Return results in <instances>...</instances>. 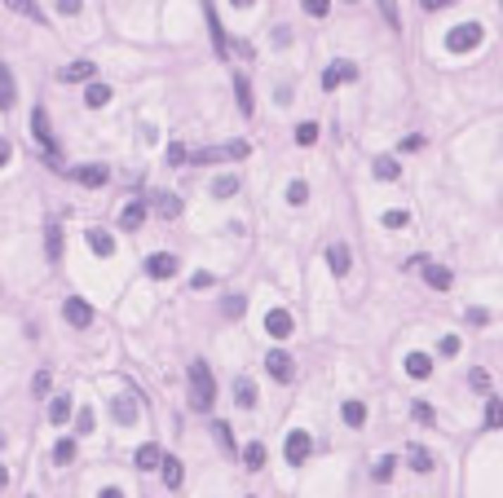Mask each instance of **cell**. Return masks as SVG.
Returning a JSON list of instances; mask_svg holds the SVG:
<instances>
[{
  "mask_svg": "<svg viewBox=\"0 0 503 498\" xmlns=\"http://www.w3.org/2000/svg\"><path fill=\"white\" fill-rule=\"evenodd\" d=\"M155 208H159V217L173 221L177 212H181V198H177V194H155Z\"/></svg>",
  "mask_w": 503,
  "mask_h": 498,
  "instance_id": "obj_30",
  "label": "cell"
},
{
  "mask_svg": "<svg viewBox=\"0 0 503 498\" xmlns=\"http://www.w3.org/2000/svg\"><path fill=\"white\" fill-rule=\"evenodd\" d=\"M437 348H442V357H455V353H459V340H455V336H446Z\"/></svg>",
  "mask_w": 503,
  "mask_h": 498,
  "instance_id": "obj_49",
  "label": "cell"
},
{
  "mask_svg": "<svg viewBox=\"0 0 503 498\" xmlns=\"http://www.w3.org/2000/svg\"><path fill=\"white\" fill-rule=\"evenodd\" d=\"M300 5H305L309 18H327V13H331V0H300Z\"/></svg>",
  "mask_w": 503,
  "mask_h": 498,
  "instance_id": "obj_37",
  "label": "cell"
},
{
  "mask_svg": "<svg viewBox=\"0 0 503 498\" xmlns=\"http://www.w3.org/2000/svg\"><path fill=\"white\" fill-rule=\"evenodd\" d=\"M5 485H9V472H5V468H0V490H5Z\"/></svg>",
  "mask_w": 503,
  "mask_h": 498,
  "instance_id": "obj_58",
  "label": "cell"
},
{
  "mask_svg": "<svg viewBox=\"0 0 503 498\" xmlns=\"http://www.w3.org/2000/svg\"><path fill=\"white\" fill-rule=\"evenodd\" d=\"M58 13H80V0H58Z\"/></svg>",
  "mask_w": 503,
  "mask_h": 498,
  "instance_id": "obj_54",
  "label": "cell"
},
{
  "mask_svg": "<svg viewBox=\"0 0 503 498\" xmlns=\"http://www.w3.org/2000/svg\"><path fill=\"white\" fill-rule=\"evenodd\" d=\"M66 177H75L80 186H89V190H102L106 181H111V172L102 168V163H84V168H71V172H66Z\"/></svg>",
  "mask_w": 503,
  "mask_h": 498,
  "instance_id": "obj_8",
  "label": "cell"
},
{
  "mask_svg": "<svg viewBox=\"0 0 503 498\" xmlns=\"http://www.w3.org/2000/svg\"><path fill=\"white\" fill-rule=\"evenodd\" d=\"M208 36H212L216 58H230V36H225V27H221V18H216V9H212V5H208Z\"/></svg>",
  "mask_w": 503,
  "mask_h": 498,
  "instance_id": "obj_11",
  "label": "cell"
},
{
  "mask_svg": "<svg viewBox=\"0 0 503 498\" xmlns=\"http://www.w3.org/2000/svg\"><path fill=\"white\" fill-rule=\"evenodd\" d=\"M265 331H270L274 340H287L292 331H296V322H292L287 309H270V313H265Z\"/></svg>",
  "mask_w": 503,
  "mask_h": 498,
  "instance_id": "obj_9",
  "label": "cell"
},
{
  "mask_svg": "<svg viewBox=\"0 0 503 498\" xmlns=\"http://www.w3.org/2000/svg\"><path fill=\"white\" fill-rule=\"evenodd\" d=\"M97 498H124V490H115V485H111V490H102Z\"/></svg>",
  "mask_w": 503,
  "mask_h": 498,
  "instance_id": "obj_57",
  "label": "cell"
},
{
  "mask_svg": "<svg viewBox=\"0 0 503 498\" xmlns=\"http://www.w3.org/2000/svg\"><path fill=\"white\" fill-rule=\"evenodd\" d=\"M146 274H150V278H173V274H177V256L155 252V256L146 260Z\"/></svg>",
  "mask_w": 503,
  "mask_h": 498,
  "instance_id": "obj_12",
  "label": "cell"
},
{
  "mask_svg": "<svg viewBox=\"0 0 503 498\" xmlns=\"http://www.w3.org/2000/svg\"><path fill=\"white\" fill-rule=\"evenodd\" d=\"M340 414H344V423H349V428H362V423H366V406H362V402H344Z\"/></svg>",
  "mask_w": 503,
  "mask_h": 498,
  "instance_id": "obj_29",
  "label": "cell"
},
{
  "mask_svg": "<svg viewBox=\"0 0 503 498\" xmlns=\"http://www.w3.org/2000/svg\"><path fill=\"white\" fill-rule=\"evenodd\" d=\"M190 155H186V146H181V141H173V146H168V163H186Z\"/></svg>",
  "mask_w": 503,
  "mask_h": 498,
  "instance_id": "obj_46",
  "label": "cell"
},
{
  "mask_svg": "<svg viewBox=\"0 0 503 498\" xmlns=\"http://www.w3.org/2000/svg\"><path fill=\"white\" fill-rule=\"evenodd\" d=\"M265 371H270V375L278 379V384H287V379L296 375V362H292L287 353H282V348H270V353H265Z\"/></svg>",
  "mask_w": 503,
  "mask_h": 498,
  "instance_id": "obj_6",
  "label": "cell"
},
{
  "mask_svg": "<svg viewBox=\"0 0 503 498\" xmlns=\"http://www.w3.org/2000/svg\"><path fill=\"white\" fill-rule=\"evenodd\" d=\"M31 392H36V397H49V375H44V371H36V379H31Z\"/></svg>",
  "mask_w": 503,
  "mask_h": 498,
  "instance_id": "obj_45",
  "label": "cell"
},
{
  "mask_svg": "<svg viewBox=\"0 0 503 498\" xmlns=\"http://www.w3.org/2000/svg\"><path fill=\"white\" fill-rule=\"evenodd\" d=\"M115 419L120 423H137V392H124V397H115Z\"/></svg>",
  "mask_w": 503,
  "mask_h": 498,
  "instance_id": "obj_17",
  "label": "cell"
},
{
  "mask_svg": "<svg viewBox=\"0 0 503 498\" xmlns=\"http://www.w3.org/2000/svg\"><path fill=\"white\" fill-rule=\"evenodd\" d=\"M142 221H146V203H128L120 212V229H142Z\"/></svg>",
  "mask_w": 503,
  "mask_h": 498,
  "instance_id": "obj_21",
  "label": "cell"
},
{
  "mask_svg": "<svg viewBox=\"0 0 503 498\" xmlns=\"http://www.w3.org/2000/svg\"><path fill=\"white\" fill-rule=\"evenodd\" d=\"M468 322H473V326H485V309H468Z\"/></svg>",
  "mask_w": 503,
  "mask_h": 498,
  "instance_id": "obj_55",
  "label": "cell"
},
{
  "mask_svg": "<svg viewBox=\"0 0 503 498\" xmlns=\"http://www.w3.org/2000/svg\"><path fill=\"white\" fill-rule=\"evenodd\" d=\"M309 450H313L309 433H305V428H292L287 441H282V454H287V463H305V459H309Z\"/></svg>",
  "mask_w": 503,
  "mask_h": 498,
  "instance_id": "obj_5",
  "label": "cell"
},
{
  "mask_svg": "<svg viewBox=\"0 0 503 498\" xmlns=\"http://www.w3.org/2000/svg\"><path fill=\"white\" fill-rule=\"evenodd\" d=\"M380 9H384V18L393 23V31H397V23H402V18H397V5H393V0H380Z\"/></svg>",
  "mask_w": 503,
  "mask_h": 498,
  "instance_id": "obj_48",
  "label": "cell"
},
{
  "mask_svg": "<svg viewBox=\"0 0 503 498\" xmlns=\"http://www.w3.org/2000/svg\"><path fill=\"white\" fill-rule=\"evenodd\" d=\"M485 428H503V402H499V397L485 406Z\"/></svg>",
  "mask_w": 503,
  "mask_h": 498,
  "instance_id": "obj_38",
  "label": "cell"
},
{
  "mask_svg": "<svg viewBox=\"0 0 503 498\" xmlns=\"http://www.w3.org/2000/svg\"><path fill=\"white\" fill-rule=\"evenodd\" d=\"M411 414H415V423H433V419H437V410H433L428 402H415V406H411Z\"/></svg>",
  "mask_w": 503,
  "mask_h": 498,
  "instance_id": "obj_40",
  "label": "cell"
},
{
  "mask_svg": "<svg viewBox=\"0 0 503 498\" xmlns=\"http://www.w3.org/2000/svg\"><path fill=\"white\" fill-rule=\"evenodd\" d=\"M406 454H411L406 463H411V468H415V472H433V454L424 450V445H411V450H406Z\"/></svg>",
  "mask_w": 503,
  "mask_h": 498,
  "instance_id": "obj_27",
  "label": "cell"
},
{
  "mask_svg": "<svg viewBox=\"0 0 503 498\" xmlns=\"http://www.w3.org/2000/svg\"><path fill=\"white\" fill-rule=\"evenodd\" d=\"M349 79H358V66L340 58V62H331L323 71V89H340V84H349Z\"/></svg>",
  "mask_w": 503,
  "mask_h": 498,
  "instance_id": "obj_7",
  "label": "cell"
},
{
  "mask_svg": "<svg viewBox=\"0 0 503 498\" xmlns=\"http://www.w3.org/2000/svg\"><path fill=\"white\" fill-rule=\"evenodd\" d=\"M424 282L433 291H450V282H455V274L446 269V264H424Z\"/></svg>",
  "mask_w": 503,
  "mask_h": 498,
  "instance_id": "obj_16",
  "label": "cell"
},
{
  "mask_svg": "<svg viewBox=\"0 0 503 498\" xmlns=\"http://www.w3.org/2000/svg\"><path fill=\"white\" fill-rule=\"evenodd\" d=\"M93 75H97L93 62H71V66H62V71H58L62 84H80V79H93Z\"/></svg>",
  "mask_w": 503,
  "mask_h": 498,
  "instance_id": "obj_13",
  "label": "cell"
},
{
  "mask_svg": "<svg viewBox=\"0 0 503 498\" xmlns=\"http://www.w3.org/2000/svg\"><path fill=\"white\" fill-rule=\"evenodd\" d=\"M411 217H406V212H384V225H389V229H402V225H406Z\"/></svg>",
  "mask_w": 503,
  "mask_h": 498,
  "instance_id": "obj_47",
  "label": "cell"
},
{
  "mask_svg": "<svg viewBox=\"0 0 503 498\" xmlns=\"http://www.w3.org/2000/svg\"><path fill=\"white\" fill-rule=\"evenodd\" d=\"M5 5H9L13 13H23V18H36V23L44 18V13H40V5H36V0H5Z\"/></svg>",
  "mask_w": 503,
  "mask_h": 498,
  "instance_id": "obj_31",
  "label": "cell"
},
{
  "mask_svg": "<svg viewBox=\"0 0 503 498\" xmlns=\"http://www.w3.org/2000/svg\"><path fill=\"white\" fill-rule=\"evenodd\" d=\"M234 5H239V9H247V5H256V0H234Z\"/></svg>",
  "mask_w": 503,
  "mask_h": 498,
  "instance_id": "obj_59",
  "label": "cell"
},
{
  "mask_svg": "<svg viewBox=\"0 0 503 498\" xmlns=\"http://www.w3.org/2000/svg\"><path fill=\"white\" fill-rule=\"evenodd\" d=\"M481 40H485V27L481 23H459V27H450L446 49H450V53H473Z\"/></svg>",
  "mask_w": 503,
  "mask_h": 498,
  "instance_id": "obj_3",
  "label": "cell"
},
{
  "mask_svg": "<svg viewBox=\"0 0 503 498\" xmlns=\"http://www.w3.org/2000/svg\"><path fill=\"white\" fill-rule=\"evenodd\" d=\"M13 102H18V79H13L9 66H0V110H9Z\"/></svg>",
  "mask_w": 503,
  "mask_h": 498,
  "instance_id": "obj_14",
  "label": "cell"
},
{
  "mask_svg": "<svg viewBox=\"0 0 503 498\" xmlns=\"http://www.w3.org/2000/svg\"><path fill=\"white\" fill-rule=\"evenodd\" d=\"M132 463H137L142 472H155V468H163V450H159V445H137Z\"/></svg>",
  "mask_w": 503,
  "mask_h": 498,
  "instance_id": "obj_15",
  "label": "cell"
},
{
  "mask_svg": "<svg viewBox=\"0 0 503 498\" xmlns=\"http://www.w3.org/2000/svg\"><path fill=\"white\" fill-rule=\"evenodd\" d=\"M44 252H49V260H58V256H62V229H58V221H49V234H44Z\"/></svg>",
  "mask_w": 503,
  "mask_h": 498,
  "instance_id": "obj_25",
  "label": "cell"
},
{
  "mask_svg": "<svg viewBox=\"0 0 503 498\" xmlns=\"http://www.w3.org/2000/svg\"><path fill=\"white\" fill-rule=\"evenodd\" d=\"M252 146L247 141H225V146H204V151H194L190 159L194 163H225V159H247Z\"/></svg>",
  "mask_w": 503,
  "mask_h": 498,
  "instance_id": "obj_4",
  "label": "cell"
},
{
  "mask_svg": "<svg viewBox=\"0 0 503 498\" xmlns=\"http://www.w3.org/2000/svg\"><path fill=\"white\" fill-rule=\"evenodd\" d=\"M305 198H309V186H305V181H292V186H287V203H292V208H300Z\"/></svg>",
  "mask_w": 503,
  "mask_h": 498,
  "instance_id": "obj_35",
  "label": "cell"
},
{
  "mask_svg": "<svg viewBox=\"0 0 503 498\" xmlns=\"http://www.w3.org/2000/svg\"><path fill=\"white\" fill-rule=\"evenodd\" d=\"M31 137H36V146L44 151V159L58 168L62 159H58V141H54V128H49V110H44V106H36V110H31Z\"/></svg>",
  "mask_w": 503,
  "mask_h": 498,
  "instance_id": "obj_2",
  "label": "cell"
},
{
  "mask_svg": "<svg viewBox=\"0 0 503 498\" xmlns=\"http://www.w3.org/2000/svg\"><path fill=\"white\" fill-rule=\"evenodd\" d=\"M216 441H221L225 450H234V437H230V428H225V423H216Z\"/></svg>",
  "mask_w": 503,
  "mask_h": 498,
  "instance_id": "obj_51",
  "label": "cell"
},
{
  "mask_svg": "<svg viewBox=\"0 0 503 498\" xmlns=\"http://www.w3.org/2000/svg\"><path fill=\"white\" fill-rule=\"evenodd\" d=\"M212 282H216V278H212L208 269H199V274L190 278V287H194V291H208V287H212Z\"/></svg>",
  "mask_w": 503,
  "mask_h": 498,
  "instance_id": "obj_44",
  "label": "cell"
},
{
  "mask_svg": "<svg viewBox=\"0 0 503 498\" xmlns=\"http://www.w3.org/2000/svg\"><path fill=\"white\" fill-rule=\"evenodd\" d=\"M393 468H397V459H393V454H384V459L375 463V480H380V485H384V480L393 476Z\"/></svg>",
  "mask_w": 503,
  "mask_h": 498,
  "instance_id": "obj_41",
  "label": "cell"
},
{
  "mask_svg": "<svg viewBox=\"0 0 503 498\" xmlns=\"http://www.w3.org/2000/svg\"><path fill=\"white\" fill-rule=\"evenodd\" d=\"M0 445H5V437H0Z\"/></svg>",
  "mask_w": 503,
  "mask_h": 498,
  "instance_id": "obj_60",
  "label": "cell"
},
{
  "mask_svg": "<svg viewBox=\"0 0 503 498\" xmlns=\"http://www.w3.org/2000/svg\"><path fill=\"white\" fill-rule=\"evenodd\" d=\"M9 159H13V146H9L5 137H0V168H5V163H9Z\"/></svg>",
  "mask_w": 503,
  "mask_h": 498,
  "instance_id": "obj_53",
  "label": "cell"
},
{
  "mask_svg": "<svg viewBox=\"0 0 503 498\" xmlns=\"http://www.w3.org/2000/svg\"><path fill=\"white\" fill-rule=\"evenodd\" d=\"M80 433H93V410H80Z\"/></svg>",
  "mask_w": 503,
  "mask_h": 498,
  "instance_id": "obj_52",
  "label": "cell"
},
{
  "mask_svg": "<svg viewBox=\"0 0 503 498\" xmlns=\"http://www.w3.org/2000/svg\"><path fill=\"white\" fill-rule=\"evenodd\" d=\"M327 260H331V274H335V278L349 274V247H344V243H331V247H327Z\"/></svg>",
  "mask_w": 503,
  "mask_h": 498,
  "instance_id": "obj_19",
  "label": "cell"
},
{
  "mask_svg": "<svg viewBox=\"0 0 503 498\" xmlns=\"http://www.w3.org/2000/svg\"><path fill=\"white\" fill-rule=\"evenodd\" d=\"M181 476H186V472H181V459L163 454V485H168V490H177V485H181Z\"/></svg>",
  "mask_w": 503,
  "mask_h": 498,
  "instance_id": "obj_23",
  "label": "cell"
},
{
  "mask_svg": "<svg viewBox=\"0 0 503 498\" xmlns=\"http://www.w3.org/2000/svg\"><path fill=\"white\" fill-rule=\"evenodd\" d=\"M419 146H424V137H419V132H411V137H402V151H406V155H411V151H419Z\"/></svg>",
  "mask_w": 503,
  "mask_h": 498,
  "instance_id": "obj_50",
  "label": "cell"
},
{
  "mask_svg": "<svg viewBox=\"0 0 503 498\" xmlns=\"http://www.w3.org/2000/svg\"><path fill=\"white\" fill-rule=\"evenodd\" d=\"M71 419V402L66 397H54V406H49V423H66Z\"/></svg>",
  "mask_w": 503,
  "mask_h": 498,
  "instance_id": "obj_32",
  "label": "cell"
},
{
  "mask_svg": "<svg viewBox=\"0 0 503 498\" xmlns=\"http://www.w3.org/2000/svg\"><path fill=\"white\" fill-rule=\"evenodd\" d=\"M75 459V441H58V450H54V463L58 468H66V463Z\"/></svg>",
  "mask_w": 503,
  "mask_h": 498,
  "instance_id": "obj_36",
  "label": "cell"
},
{
  "mask_svg": "<svg viewBox=\"0 0 503 498\" xmlns=\"http://www.w3.org/2000/svg\"><path fill=\"white\" fill-rule=\"evenodd\" d=\"M402 366H406L411 379H428V375H433V357H428V353H406Z\"/></svg>",
  "mask_w": 503,
  "mask_h": 498,
  "instance_id": "obj_18",
  "label": "cell"
},
{
  "mask_svg": "<svg viewBox=\"0 0 503 498\" xmlns=\"http://www.w3.org/2000/svg\"><path fill=\"white\" fill-rule=\"evenodd\" d=\"M221 313H225V318H243V295H225Z\"/></svg>",
  "mask_w": 503,
  "mask_h": 498,
  "instance_id": "obj_39",
  "label": "cell"
},
{
  "mask_svg": "<svg viewBox=\"0 0 503 498\" xmlns=\"http://www.w3.org/2000/svg\"><path fill=\"white\" fill-rule=\"evenodd\" d=\"M375 177H380V181H397V177H402V163H397L393 155H380V159H375Z\"/></svg>",
  "mask_w": 503,
  "mask_h": 498,
  "instance_id": "obj_22",
  "label": "cell"
},
{
  "mask_svg": "<svg viewBox=\"0 0 503 498\" xmlns=\"http://www.w3.org/2000/svg\"><path fill=\"white\" fill-rule=\"evenodd\" d=\"M216 402V384H212V371L204 366V362H190V410L208 414Z\"/></svg>",
  "mask_w": 503,
  "mask_h": 498,
  "instance_id": "obj_1",
  "label": "cell"
},
{
  "mask_svg": "<svg viewBox=\"0 0 503 498\" xmlns=\"http://www.w3.org/2000/svg\"><path fill=\"white\" fill-rule=\"evenodd\" d=\"M296 141H300V146H313V141H318V124H300V128H296Z\"/></svg>",
  "mask_w": 503,
  "mask_h": 498,
  "instance_id": "obj_43",
  "label": "cell"
},
{
  "mask_svg": "<svg viewBox=\"0 0 503 498\" xmlns=\"http://www.w3.org/2000/svg\"><path fill=\"white\" fill-rule=\"evenodd\" d=\"M234 402H239L243 410H247V406H256V388H252L247 379H239V388H234Z\"/></svg>",
  "mask_w": 503,
  "mask_h": 498,
  "instance_id": "obj_34",
  "label": "cell"
},
{
  "mask_svg": "<svg viewBox=\"0 0 503 498\" xmlns=\"http://www.w3.org/2000/svg\"><path fill=\"white\" fill-rule=\"evenodd\" d=\"M234 190H239V177H234V172H225V177L212 181V198H230Z\"/></svg>",
  "mask_w": 503,
  "mask_h": 498,
  "instance_id": "obj_26",
  "label": "cell"
},
{
  "mask_svg": "<svg viewBox=\"0 0 503 498\" xmlns=\"http://www.w3.org/2000/svg\"><path fill=\"white\" fill-rule=\"evenodd\" d=\"M468 384H473L477 392H490V375H485V371L477 366V371H468Z\"/></svg>",
  "mask_w": 503,
  "mask_h": 498,
  "instance_id": "obj_42",
  "label": "cell"
},
{
  "mask_svg": "<svg viewBox=\"0 0 503 498\" xmlns=\"http://www.w3.org/2000/svg\"><path fill=\"white\" fill-rule=\"evenodd\" d=\"M62 318L71 322V326H89V322H93V309H89V300H80V295H71V300L62 305Z\"/></svg>",
  "mask_w": 503,
  "mask_h": 498,
  "instance_id": "obj_10",
  "label": "cell"
},
{
  "mask_svg": "<svg viewBox=\"0 0 503 498\" xmlns=\"http://www.w3.org/2000/svg\"><path fill=\"white\" fill-rule=\"evenodd\" d=\"M419 5H424V13H433V9H446L450 0H419Z\"/></svg>",
  "mask_w": 503,
  "mask_h": 498,
  "instance_id": "obj_56",
  "label": "cell"
},
{
  "mask_svg": "<svg viewBox=\"0 0 503 498\" xmlns=\"http://www.w3.org/2000/svg\"><path fill=\"white\" fill-rule=\"evenodd\" d=\"M234 97H239V110L252 115V89H247V75H234Z\"/></svg>",
  "mask_w": 503,
  "mask_h": 498,
  "instance_id": "obj_28",
  "label": "cell"
},
{
  "mask_svg": "<svg viewBox=\"0 0 503 498\" xmlns=\"http://www.w3.org/2000/svg\"><path fill=\"white\" fill-rule=\"evenodd\" d=\"M111 102V84H97V79H93V84L89 89H84V106H93V110H102Z\"/></svg>",
  "mask_w": 503,
  "mask_h": 498,
  "instance_id": "obj_20",
  "label": "cell"
},
{
  "mask_svg": "<svg viewBox=\"0 0 503 498\" xmlns=\"http://www.w3.org/2000/svg\"><path fill=\"white\" fill-rule=\"evenodd\" d=\"M243 463H247L252 472H256V468H265V445H256V441H252L247 450H243Z\"/></svg>",
  "mask_w": 503,
  "mask_h": 498,
  "instance_id": "obj_33",
  "label": "cell"
},
{
  "mask_svg": "<svg viewBox=\"0 0 503 498\" xmlns=\"http://www.w3.org/2000/svg\"><path fill=\"white\" fill-rule=\"evenodd\" d=\"M89 247H93V256H111L115 252V243H111L106 229H89Z\"/></svg>",
  "mask_w": 503,
  "mask_h": 498,
  "instance_id": "obj_24",
  "label": "cell"
}]
</instances>
